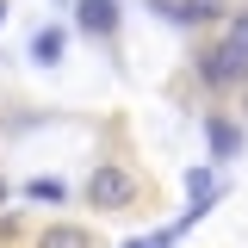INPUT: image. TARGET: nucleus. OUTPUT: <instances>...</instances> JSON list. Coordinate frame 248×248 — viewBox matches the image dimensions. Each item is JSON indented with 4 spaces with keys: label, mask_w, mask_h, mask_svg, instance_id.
<instances>
[{
    "label": "nucleus",
    "mask_w": 248,
    "mask_h": 248,
    "mask_svg": "<svg viewBox=\"0 0 248 248\" xmlns=\"http://www.w3.org/2000/svg\"><path fill=\"white\" fill-rule=\"evenodd\" d=\"M137 192H143V180L124 161H99L87 174V205L93 211H124V205H137Z\"/></svg>",
    "instance_id": "nucleus-1"
},
{
    "label": "nucleus",
    "mask_w": 248,
    "mask_h": 248,
    "mask_svg": "<svg viewBox=\"0 0 248 248\" xmlns=\"http://www.w3.org/2000/svg\"><path fill=\"white\" fill-rule=\"evenodd\" d=\"M199 81H205V87H242L248 81V50H236L230 37L211 44V50L199 56Z\"/></svg>",
    "instance_id": "nucleus-2"
},
{
    "label": "nucleus",
    "mask_w": 248,
    "mask_h": 248,
    "mask_svg": "<svg viewBox=\"0 0 248 248\" xmlns=\"http://www.w3.org/2000/svg\"><path fill=\"white\" fill-rule=\"evenodd\" d=\"M155 13L168 19V25H180V31H192V25H211L217 13H223V0H149Z\"/></svg>",
    "instance_id": "nucleus-3"
},
{
    "label": "nucleus",
    "mask_w": 248,
    "mask_h": 248,
    "mask_svg": "<svg viewBox=\"0 0 248 248\" xmlns=\"http://www.w3.org/2000/svg\"><path fill=\"white\" fill-rule=\"evenodd\" d=\"M118 0H75V25L87 31V37H112L118 31Z\"/></svg>",
    "instance_id": "nucleus-4"
},
{
    "label": "nucleus",
    "mask_w": 248,
    "mask_h": 248,
    "mask_svg": "<svg viewBox=\"0 0 248 248\" xmlns=\"http://www.w3.org/2000/svg\"><path fill=\"white\" fill-rule=\"evenodd\" d=\"M205 143H211L217 161H236V155H242V124H230V118H205Z\"/></svg>",
    "instance_id": "nucleus-5"
},
{
    "label": "nucleus",
    "mask_w": 248,
    "mask_h": 248,
    "mask_svg": "<svg viewBox=\"0 0 248 248\" xmlns=\"http://www.w3.org/2000/svg\"><path fill=\"white\" fill-rule=\"evenodd\" d=\"M62 50H68V31H62V25H44L37 37H31V62H37V68H56Z\"/></svg>",
    "instance_id": "nucleus-6"
},
{
    "label": "nucleus",
    "mask_w": 248,
    "mask_h": 248,
    "mask_svg": "<svg viewBox=\"0 0 248 248\" xmlns=\"http://www.w3.org/2000/svg\"><path fill=\"white\" fill-rule=\"evenodd\" d=\"M37 248H93V242H87V230H75V223H50L37 236Z\"/></svg>",
    "instance_id": "nucleus-7"
},
{
    "label": "nucleus",
    "mask_w": 248,
    "mask_h": 248,
    "mask_svg": "<svg viewBox=\"0 0 248 248\" xmlns=\"http://www.w3.org/2000/svg\"><path fill=\"white\" fill-rule=\"evenodd\" d=\"M25 199H37V205H62V199H68V186H62V180H31Z\"/></svg>",
    "instance_id": "nucleus-8"
},
{
    "label": "nucleus",
    "mask_w": 248,
    "mask_h": 248,
    "mask_svg": "<svg viewBox=\"0 0 248 248\" xmlns=\"http://www.w3.org/2000/svg\"><path fill=\"white\" fill-rule=\"evenodd\" d=\"M223 37H230L236 50H248V6H242V13H236V19H230V25H223Z\"/></svg>",
    "instance_id": "nucleus-9"
},
{
    "label": "nucleus",
    "mask_w": 248,
    "mask_h": 248,
    "mask_svg": "<svg viewBox=\"0 0 248 248\" xmlns=\"http://www.w3.org/2000/svg\"><path fill=\"white\" fill-rule=\"evenodd\" d=\"M174 242H180L174 230H155V236H137V242H124V248H174Z\"/></svg>",
    "instance_id": "nucleus-10"
},
{
    "label": "nucleus",
    "mask_w": 248,
    "mask_h": 248,
    "mask_svg": "<svg viewBox=\"0 0 248 248\" xmlns=\"http://www.w3.org/2000/svg\"><path fill=\"white\" fill-rule=\"evenodd\" d=\"M0 25H6V0H0Z\"/></svg>",
    "instance_id": "nucleus-11"
},
{
    "label": "nucleus",
    "mask_w": 248,
    "mask_h": 248,
    "mask_svg": "<svg viewBox=\"0 0 248 248\" xmlns=\"http://www.w3.org/2000/svg\"><path fill=\"white\" fill-rule=\"evenodd\" d=\"M0 205H6V180H0Z\"/></svg>",
    "instance_id": "nucleus-12"
}]
</instances>
